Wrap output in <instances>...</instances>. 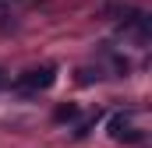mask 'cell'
I'll use <instances>...</instances> for the list:
<instances>
[{"mask_svg": "<svg viewBox=\"0 0 152 148\" xmlns=\"http://www.w3.org/2000/svg\"><path fill=\"white\" fill-rule=\"evenodd\" d=\"M75 116H78V106H75V102H64V106H57V110H53V120H57V123L75 120Z\"/></svg>", "mask_w": 152, "mask_h": 148, "instance_id": "277c9868", "label": "cell"}, {"mask_svg": "<svg viewBox=\"0 0 152 148\" xmlns=\"http://www.w3.org/2000/svg\"><path fill=\"white\" fill-rule=\"evenodd\" d=\"M0 88H7V74L4 71H0Z\"/></svg>", "mask_w": 152, "mask_h": 148, "instance_id": "52a82bcc", "label": "cell"}, {"mask_svg": "<svg viewBox=\"0 0 152 148\" xmlns=\"http://www.w3.org/2000/svg\"><path fill=\"white\" fill-rule=\"evenodd\" d=\"M4 18H11V14H7V7H4V4H0V21H4Z\"/></svg>", "mask_w": 152, "mask_h": 148, "instance_id": "8992f818", "label": "cell"}, {"mask_svg": "<svg viewBox=\"0 0 152 148\" xmlns=\"http://www.w3.org/2000/svg\"><path fill=\"white\" fill-rule=\"evenodd\" d=\"M78 81L81 85H92V81H99V71H78Z\"/></svg>", "mask_w": 152, "mask_h": 148, "instance_id": "5b68a950", "label": "cell"}, {"mask_svg": "<svg viewBox=\"0 0 152 148\" xmlns=\"http://www.w3.org/2000/svg\"><path fill=\"white\" fill-rule=\"evenodd\" d=\"M142 14H145V11H142V7H134L131 0H106V4H103V18H110V21L134 25Z\"/></svg>", "mask_w": 152, "mask_h": 148, "instance_id": "7a4b0ae2", "label": "cell"}, {"mask_svg": "<svg viewBox=\"0 0 152 148\" xmlns=\"http://www.w3.org/2000/svg\"><path fill=\"white\" fill-rule=\"evenodd\" d=\"M110 138H113V141H127V145H142V141H145V134H142L138 127H131V120H127L124 113L110 116Z\"/></svg>", "mask_w": 152, "mask_h": 148, "instance_id": "3957f363", "label": "cell"}, {"mask_svg": "<svg viewBox=\"0 0 152 148\" xmlns=\"http://www.w3.org/2000/svg\"><path fill=\"white\" fill-rule=\"evenodd\" d=\"M53 81H57V71L46 64V67H32V71L18 74V81H14V85H18L25 95H36V92H46Z\"/></svg>", "mask_w": 152, "mask_h": 148, "instance_id": "6da1fadb", "label": "cell"}]
</instances>
